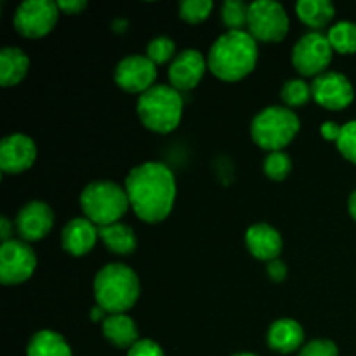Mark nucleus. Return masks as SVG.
I'll return each mask as SVG.
<instances>
[{
    "instance_id": "nucleus-9",
    "label": "nucleus",
    "mask_w": 356,
    "mask_h": 356,
    "mask_svg": "<svg viewBox=\"0 0 356 356\" xmlns=\"http://www.w3.org/2000/svg\"><path fill=\"white\" fill-rule=\"evenodd\" d=\"M59 17L58 2L52 0H24L14 13V28L28 38L47 35Z\"/></svg>"
},
{
    "instance_id": "nucleus-18",
    "label": "nucleus",
    "mask_w": 356,
    "mask_h": 356,
    "mask_svg": "<svg viewBox=\"0 0 356 356\" xmlns=\"http://www.w3.org/2000/svg\"><path fill=\"white\" fill-rule=\"evenodd\" d=\"M302 343H305V330L301 323L292 318L275 320L268 330V344L271 350L282 355L294 353L296 350L302 348Z\"/></svg>"
},
{
    "instance_id": "nucleus-6",
    "label": "nucleus",
    "mask_w": 356,
    "mask_h": 356,
    "mask_svg": "<svg viewBox=\"0 0 356 356\" xmlns=\"http://www.w3.org/2000/svg\"><path fill=\"white\" fill-rule=\"evenodd\" d=\"M301 129L298 115L285 106H268L254 117L250 134L254 143L266 152H282L294 141Z\"/></svg>"
},
{
    "instance_id": "nucleus-38",
    "label": "nucleus",
    "mask_w": 356,
    "mask_h": 356,
    "mask_svg": "<svg viewBox=\"0 0 356 356\" xmlns=\"http://www.w3.org/2000/svg\"><path fill=\"white\" fill-rule=\"evenodd\" d=\"M348 211H350L351 218L356 221V190L350 195V200H348Z\"/></svg>"
},
{
    "instance_id": "nucleus-21",
    "label": "nucleus",
    "mask_w": 356,
    "mask_h": 356,
    "mask_svg": "<svg viewBox=\"0 0 356 356\" xmlns=\"http://www.w3.org/2000/svg\"><path fill=\"white\" fill-rule=\"evenodd\" d=\"M99 238L111 252L118 256H131L138 247V238L131 226L124 222H113V225L101 226Z\"/></svg>"
},
{
    "instance_id": "nucleus-29",
    "label": "nucleus",
    "mask_w": 356,
    "mask_h": 356,
    "mask_svg": "<svg viewBox=\"0 0 356 356\" xmlns=\"http://www.w3.org/2000/svg\"><path fill=\"white\" fill-rule=\"evenodd\" d=\"M214 2L212 0H183L179 3V16L188 23H202L211 14Z\"/></svg>"
},
{
    "instance_id": "nucleus-19",
    "label": "nucleus",
    "mask_w": 356,
    "mask_h": 356,
    "mask_svg": "<svg viewBox=\"0 0 356 356\" xmlns=\"http://www.w3.org/2000/svg\"><path fill=\"white\" fill-rule=\"evenodd\" d=\"M103 334L108 343H111L118 350H131L139 341L138 325L125 313L108 315V318L103 322Z\"/></svg>"
},
{
    "instance_id": "nucleus-24",
    "label": "nucleus",
    "mask_w": 356,
    "mask_h": 356,
    "mask_svg": "<svg viewBox=\"0 0 356 356\" xmlns=\"http://www.w3.org/2000/svg\"><path fill=\"white\" fill-rule=\"evenodd\" d=\"M334 51L341 54H353L356 52V23L353 21H339L332 24L327 33Z\"/></svg>"
},
{
    "instance_id": "nucleus-32",
    "label": "nucleus",
    "mask_w": 356,
    "mask_h": 356,
    "mask_svg": "<svg viewBox=\"0 0 356 356\" xmlns=\"http://www.w3.org/2000/svg\"><path fill=\"white\" fill-rule=\"evenodd\" d=\"M127 356H165L163 350L152 339H139L131 350L127 351Z\"/></svg>"
},
{
    "instance_id": "nucleus-15",
    "label": "nucleus",
    "mask_w": 356,
    "mask_h": 356,
    "mask_svg": "<svg viewBox=\"0 0 356 356\" xmlns=\"http://www.w3.org/2000/svg\"><path fill=\"white\" fill-rule=\"evenodd\" d=\"M52 226H54V212L42 200L28 202L16 216V229L24 242L42 240L47 236Z\"/></svg>"
},
{
    "instance_id": "nucleus-26",
    "label": "nucleus",
    "mask_w": 356,
    "mask_h": 356,
    "mask_svg": "<svg viewBox=\"0 0 356 356\" xmlns=\"http://www.w3.org/2000/svg\"><path fill=\"white\" fill-rule=\"evenodd\" d=\"M312 97V83H306L302 79H291L282 87V99L289 106H302Z\"/></svg>"
},
{
    "instance_id": "nucleus-13",
    "label": "nucleus",
    "mask_w": 356,
    "mask_h": 356,
    "mask_svg": "<svg viewBox=\"0 0 356 356\" xmlns=\"http://www.w3.org/2000/svg\"><path fill=\"white\" fill-rule=\"evenodd\" d=\"M37 159V145L26 134L6 136L0 143V169L3 174H19L30 169Z\"/></svg>"
},
{
    "instance_id": "nucleus-10",
    "label": "nucleus",
    "mask_w": 356,
    "mask_h": 356,
    "mask_svg": "<svg viewBox=\"0 0 356 356\" xmlns=\"http://www.w3.org/2000/svg\"><path fill=\"white\" fill-rule=\"evenodd\" d=\"M37 268V256L24 240H9L0 247V282L17 285L31 278Z\"/></svg>"
},
{
    "instance_id": "nucleus-11",
    "label": "nucleus",
    "mask_w": 356,
    "mask_h": 356,
    "mask_svg": "<svg viewBox=\"0 0 356 356\" xmlns=\"http://www.w3.org/2000/svg\"><path fill=\"white\" fill-rule=\"evenodd\" d=\"M156 65L143 54H131L120 59L115 68V82L120 89L143 94L155 86Z\"/></svg>"
},
{
    "instance_id": "nucleus-37",
    "label": "nucleus",
    "mask_w": 356,
    "mask_h": 356,
    "mask_svg": "<svg viewBox=\"0 0 356 356\" xmlns=\"http://www.w3.org/2000/svg\"><path fill=\"white\" fill-rule=\"evenodd\" d=\"M108 315H110V313L97 305L90 309V320H92V322H104V320L108 318Z\"/></svg>"
},
{
    "instance_id": "nucleus-36",
    "label": "nucleus",
    "mask_w": 356,
    "mask_h": 356,
    "mask_svg": "<svg viewBox=\"0 0 356 356\" xmlns=\"http://www.w3.org/2000/svg\"><path fill=\"white\" fill-rule=\"evenodd\" d=\"M13 233H14L13 222H10L6 216H3V218L0 219V240H2V243L13 240Z\"/></svg>"
},
{
    "instance_id": "nucleus-31",
    "label": "nucleus",
    "mask_w": 356,
    "mask_h": 356,
    "mask_svg": "<svg viewBox=\"0 0 356 356\" xmlns=\"http://www.w3.org/2000/svg\"><path fill=\"white\" fill-rule=\"evenodd\" d=\"M299 356H339V351L332 341L315 339L301 348Z\"/></svg>"
},
{
    "instance_id": "nucleus-17",
    "label": "nucleus",
    "mask_w": 356,
    "mask_h": 356,
    "mask_svg": "<svg viewBox=\"0 0 356 356\" xmlns=\"http://www.w3.org/2000/svg\"><path fill=\"white\" fill-rule=\"evenodd\" d=\"M245 245L256 259L270 263V261L278 259L284 242H282V235L278 229H275L268 222H257L247 229Z\"/></svg>"
},
{
    "instance_id": "nucleus-39",
    "label": "nucleus",
    "mask_w": 356,
    "mask_h": 356,
    "mask_svg": "<svg viewBox=\"0 0 356 356\" xmlns=\"http://www.w3.org/2000/svg\"><path fill=\"white\" fill-rule=\"evenodd\" d=\"M233 356H257V355H254V353H236Z\"/></svg>"
},
{
    "instance_id": "nucleus-3",
    "label": "nucleus",
    "mask_w": 356,
    "mask_h": 356,
    "mask_svg": "<svg viewBox=\"0 0 356 356\" xmlns=\"http://www.w3.org/2000/svg\"><path fill=\"white\" fill-rule=\"evenodd\" d=\"M141 284L132 268L122 263H110L101 268L94 278L96 305L110 315L125 313L138 302Z\"/></svg>"
},
{
    "instance_id": "nucleus-8",
    "label": "nucleus",
    "mask_w": 356,
    "mask_h": 356,
    "mask_svg": "<svg viewBox=\"0 0 356 356\" xmlns=\"http://www.w3.org/2000/svg\"><path fill=\"white\" fill-rule=\"evenodd\" d=\"M289 31L284 6L273 0H256L249 9V33L261 42H280Z\"/></svg>"
},
{
    "instance_id": "nucleus-7",
    "label": "nucleus",
    "mask_w": 356,
    "mask_h": 356,
    "mask_svg": "<svg viewBox=\"0 0 356 356\" xmlns=\"http://www.w3.org/2000/svg\"><path fill=\"white\" fill-rule=\"evenodd\" d=\"M334 49L322 31H308L292 49V65L302 76H318L332 63Z\"/></svg>"
},
{
    "instance_id": "nucleus-14",
    "label": "nucleus",
    "mask_w": 356,
    "mask_h": 356,
    "mask_svg": "<svg viewBox=\"0 0 356 356\" xmlns=\"http://www.w3.org/2000/svg\"><path fill=\"white\" fill-rule=\"evenodd\" d=\"M207 59L197 49H184L169 66V82L176 90H191L200 83L207 70Z\"/></svg>"
},
{
    "instance_id": "nucleus-28",
    "label": "nucleus",
    "mask_w": 356,
    "mask_h": 356,
    "mask_svg": "<svg viewBox=\"0 0 356 356\" xmlns=\"http://www.w3.org/2000/svg\"><path fill=\"white\" fill-rule=\"evenodd\" d=\"M146 56H148L155 65H163V63L176 58V42L170 37H165V35L152 38L148 47H146Z\"/></svg>"
},
{
    "instance_id": "nucleus-1",
    "label": "nucleus",
    "mask_w": 356,
    "mask_h": 356,
    "mask_svg": "<svg viewBox=\"0 0 356 356\" xmlns=\"http://www.w3.org/2000/svg\"><path fill=\"white\" fill-rule=\"evenodd\" d=\"M125 191L134 214L145 222H160L176 200V177L160 162H145L125 177Z\"/></svg>"
},
{
    "instance_id": "nucleus-20",
    "label": "nucleus",
    "mask_w": 356,
    "mask_h": 356,
    "mask_svg": "<svg viewBox=\"0 0 356 356\" xmlns=\"http://www.w3.org/2000/svg\"><path fill=\"white\" fill-rule=\"evenodd\" d=\"M30 58L19 47H3L0 51V83L3 87L17 86L26 76Z\"/></svg>"
},
{
    "instance_id": "nucleus-4",
    "label": "nucleus",
    "mask_w": 356,
    "mask_h": 356,
    "mask_svg": "<svg viewBox=\"0 0 356 356\" xmlns=\"http://www.w3.org/2000/svg\"><path fill=\"white\" fill-rule=\"evenodd\" d=\"M136 110L146 129L167 134L179 125L183 117V97L172 86L155 83L152 89L139 96Z\"/></svg>"
},
{
    "instance_id": "nucleus-33",
    "label": "nucleus",
    "mask_w": 356,
    "mask_h": 356,
    "mask_svg": "<svg viewBox=\"0 0 356 356\" xmlns=\"http://www.w3.org/2000/svg\"><path fill=\"white\" fill-rule=\"evenodd\" d=\"M266 271L273 282H284L287 277V264L282 259H273L268 263Z\"/></svg>"
},
{
    "instance_id": "nucleus-35",
    "label": "nucleus",
    "mask_w": 356,
    "mask_h": 356,
    "mask_svg": "<svg viewBox=\"0 0 356 356\" xmlns=\"http://www.w3.org/2000/svg\"><path fill=\"white\" fill-rule=\"evenodd\" d=\"M58 7L66 14H79L87 7V0H59Z\"/></svg>"
},
{
    "instance_id": "nucleus-5",
    "label": "nucleus",
    "mask_w": 356,
    "mask_h": 356,
    "mask_svg": "<svg viewBox=\"0 0 356 356\" xmlns=\"http://www.w3.org/2000/svg\"><path fill=\"white\" fill-rule=\"evenodd\" d=\"M80 207L83 211V218L101 228L120 222L131 204L125 186H120L115 181L99 179L83 188L80 193Z\"/></svg>"
},
{
    "instance_id": "nucleus-22",
    "label": "nucleus",
    "mask_w": 356,
    "mask_h": 356,
    "mask_svg": "<svg viewBox=\"0 0 356 356\" xmlns=\"http://www.w3.org/2000/svg\"><path fill=\"white\" fill-rule=\"evenodd\" d=\"M296 13L302 23L313 28V31H318L332 21L336 7L330 0H299L296 3Z\"/></svg>"
},
{
    "instance_id": "nucleus-12",
    "label": "nucleus",
    "mask_w": 356,
    "mask_h": 356,
    "mask_svg": "<svg viewBox=\"0 0 356 356\" xmlns=\"http://www.w3.org/2000/svg\"><path fill=\"white\" fill-rule=\"evenodd\" d=\"M313 99L329 110H343L355 99V89L350 79L339 72H325L312 82Z\"/></svg>"
},
{
    "instance_id": "nucleus-25",
    "label": "nucleus",
    "mask_w": 356,
    "mask_h": 356,
    "mask_svg": "<svg viewBox=\"0 0 356 356\" xmlns=\"http://www.w3.org/2000/svg\"><path fill=\"white\" fill-rule=\"evenodd\" d=\"M250 3L243 0H226L221 7V19L228 31H243L249 26Z\"/></svg>"
},
{
    "instance_id": "nucleus-30",
    "label": "nucleus",
    "mask_w": 356,
    "mask_h": 356,
    "mask_svg": "<svg viewBox=\"0 0 356 356\" xmlns=\"http://www.w3.org/2000/svg\"><path fill=\"white\" fill-rule=\"evenodd\" d=\"M336 145L344 159L356 163V120H351L343 125Z\"/></svg>"
},
{
    "instance_id": "nucleus-27",
    "label": "nucleus",
    "mask_w": 356,
    "mask_h": 356,
    "mask_svg": "<svg viewBox=\"0 0 356 356\" xmlns=\"http://www.w3.org/2000/svg\"><path fill=\"white\" fill-rule=\"evenodd\" d=\"M263 169L264 174H266L270 179L284 181L292 170V159L284 152V149H282V152H271L268 153L266 159H264Z\"/></svg>"
},
{
    "instance_id": "nucleus-23",
    "label": "nucleus",
    "mask_w": 356,
    "mask_h": 356,
    "mask_svg": "<svg viewBox=\"0 0 356 356\" xmlns=\"http://www.w3.org/2000/svg\"><path fill=\"white\" fill-rule=\"evenodd\" d=\"M26 356H72V348L61 334L38 330L28 343Z\"/></svg>"
},
{
    "instance_id": "nucleus-16",
    "label": "nucleus",
    "mask_w": 356,
    "mask_h": 356,
    "mask_svg": "<svg viewBox=\"0 0 356 356\" xmlns=\"http://www.w3.org/2000/svg\"><path fill=\"white\" fill-rule=\"evenodd\" d=\"M99 228L87 218H75L65 225L61 232V245L72 256L80 257L94 249Z\"/></svg>"
},
{
    "instance_id": "nucleus-34",
    "label": "nucleus",
    "mask_w": 356,
    "mask_h": 356,
    "mask_svg": "<svg viewBox=\"0 0 356 356\" xmlns=\"http://www.w3.org/2000/svg\"><path fill=\"white\" fill-rule=\"evenodd\" d=\"M341 129H343V125H339L337 122L327 120L325 124L322 125V129H320V132H322V136L327 139V141L337 143V139H339L341 136Z\"/></svg>"
},
{
    "instance_id": "nucleus-2",
    "label": "nucleus",
    "mask_w": 356,
    "mask_h": 356,
    "mask_svg": "<svg viewBox=\"0 0 356 356\" xmlns=\"http://www.w3.org/2000/svg\"><path fill=\"white\" fill-rule=\"evenodd\" d=\"M257 54V42L249 31H226L212 44L207 65L218 79L236 82L256 68Z\"/></svg>"
}]
</instances>
